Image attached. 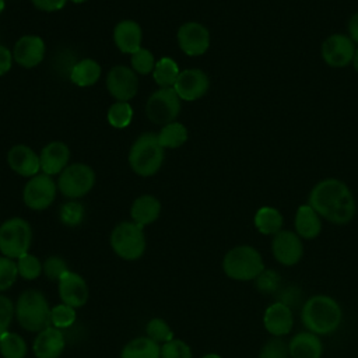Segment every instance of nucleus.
<instances>
[{"label": "nucleus", "instance_id": "obj_1", "mask_svg": "<svg viewBox=\"0 0 358 358\" xmlns=\"http://www.w3.org/2000/svg\"><path fill=\"white\" fill-rule=\"evenodd\" d=\"M308 204L320 217L337 225L350 222L357 211L355 199L350 187L334 178L317 182L309 193Z\"/></svg>", "mask_w": 358, "mask_h": 358}, {"label": "nucleus", "instance_id": "obj_2", "mask_svg": "<svg viewBox=\"0 0 358 358\" xmlns=\"http://www.w3.org/2000/svg\"><path fill=\"white\" fill-rule=\"evenodd\" d=\"M341 306L331 296L313 295L302 305L301 322L308 331L317 336H327L336 331L341 324Z\"/></svg>", "mask_w": 358, "mask_h": 358}, {"label": "nucleus", "instance_id": "obj_3", "mask_svg": "<svg viewBox=\"0 0 358 358\" xmlns=\"http://www.w3.org/2000/svg\"><path fill=\"white\" fill-rule=\"evenodd\" d=\"M50 305L39 289H24L14 302L17 323L29 333H39L50 326Z\"/></svg>", "mask_w": 358, "mask_h": 358}, {"label": "nucleus", "instance_id": "obj_4", "mask_svg": "<svg viewBox=\"0 0 358 358\" xmlns=\"http://www.w3.org/2000/svg\"><path fill=\"white\" fill-rule=\"evenodd\" d=\"M165 148L159 144L157 133H143L131 144L127 155L131 171L143 178L155 175L162 166Z\"/></svg>", "mask_w": 358, "mask_h": 358}, {"label": "nucleus", "instance_id": "obj_5", "mask_svg": "<svg viewBox=\"0 0 358 358\" xmlns=\"http://www.w3.org/2000/svg\"><path fill=\"white\" fill-rule=\"evenodd\" d=\"M222 270L232 280L252 281L264 270V263L257 249L250 245H239L225 253Z\"/></svg>", "mask_w": 358, "mask_h": 358}, {"label": "nucleus", "instance_id": "obj_6", "mask_svg": "<svg viewBox=\"0 0 358 358\" xmlns=\"http://www.w3.org/2000/svg\"><path fill=\"white\" fill-rule=\"evenodd\" d=\"M110 248L123 260H138L147 248L144 228L133 221H122L110 232Z\"/></svg>", "mask_w": 358, "mask_h": 358}, {"label": "nucleus", "instance_id": "obj_7", "mask_svg": "<svg viewBox=\"0 0 358 358\" xmlns=\"http://www.w3.org/2000/svg\"><path fill=\"white\" fill-rule=\"evenodd\" d=\"M32 243V228L21 217L7 218L0 224V253L17 260L29 252Z\"/></svg>", "mask_w": 358, "mask_h": 358}, {"label": "nucleus", "instance_id": "obj_8", "mask_svg": "<svg viewBox=\"0 0 358 358\" xmlns=\"http://www.w3.org/2000/svg\"><path fill=\"white\" fill-rule=\"evenodd\" d=\"M57 190L70 200H78L84 197L95 185L94 169L83 162L69 164L57 179Z\"/></svg>", "mask_w": 358, "mask_h": 358}, {"label": "nucleus", "instance_id": "obj_9", "mask_svg": "<svg viewBox=\"0 0 358 358\" xmlns=\"http://www.w3.org/2000/svg\"><path fill=\"white\" fill-rule=\"evenodd\" d=\"M180 102L182 99L173 90L169 88H158L154 91L145 103L147 117L155 124H166L175 122L180 113Z\"/></svg>", "mask_w": 358, "mask_h": 358}, {"label": "nucleus", "instance_id": "obj_10", "mask_svg": "<svg viewBox=\"0 0 358 358\" xmlns=\"http://www.w3.org/2000/svg\"><path fill=\"white\" fill-rule=\"evenodd\" d=\"M57 193V183L52 176L39 172L38 175L28 179L22 189V201L24 204L34 210L42 211L50 207L55 201Z\"/></svg>", "mask_w": 358, "mask_h": 358}, {"label": "nucleus", "instance_id": "obj_11", "mask_svg": "<svg viewBox=\"0 0 358 358\" xmlns=\"http://www.w3.org/2000/svg\"><path fill=\"white\" fill-rule=\"evenodd\" d=\"M106 90L115 101L129 102L138 91V74L131 67L115 66L106 74Z\"/></svg>", "mask_w": 358, "mask_h": 358}, {"label": "nucleus", "instance_id": "obj_12", "mask_svg": "<svg viewBox=\"0 0 358 358\" xmlns=\"http://www.w3.org/2000/svg\"><path fill=\"white\" fill-rule=\"evenodd\" d=\"M176 39L180 50L190 56H201L210 48V31L200 22L189 21L179 27Z\"/></svg>", "mask_w": 358, "mask_h": 358}, {"label": "nucleus", "instance_id": "obj_13", "mask_svg": "<svg viewBox=\"0 0 358 358\" xmlns=\"http://www.w3.org/2000/svg\"><path fill=\"white\" fill-rule=\"evenodd\" d=\"M355 49V43L348 35L333 34L323 41L320 55L326 64L340 69L348 66L352 62Z\"/></svg>", "mask_w": 358, "mask_h": 358}, {"label": "nucleus", "instance_id": "obj_14", "mask_svg": "<svg viewBox=\"0 0 358 358\" xmlns=\"http://www.w3.org/2000/svg\"><path fill=\"white\" fill-rule=\"evenodd\" d=\"M271 252L274 259L284 266L296 264L303 255V245L298 234L287 229H281L273 235Z\"/></svg>", "mask_w": 358, "mask_h": 358}, {"label": "nucleus", "instance_id": "obj_15", "mask_svg": "<svg viewBox=\"0 0 358 358\" xmlns=\"http://www.w3.org/2000/svg\"><path fill=\"white\" fill-rule=\"evenodd\" d=\"M210 88L208 76L200 69H186L182 70L173 90L182 101H197L207 94Z\"/></svg>", "mask_w": 358, "mask_h": 358}, {"label": "nucleus", "instance_id": "obj_16", "mask_svg": "<svg viewBox=\"0 0 358 358\" xmlns=\"http://www.w3.org/2000/svg\"><path fill=\"white\" fill-rule=\"evenodd\" d=\"M13 59L14 62L24 67L32 69L42 63L46 52L45 41L38 35H22L17 39L13 49Z\"/></svg>", "mask_w": 358, "mask_h": 358}, {"label": "nucleus", "instance_id": "obj_17", "mask_svg": "<svg viewBox=\"0 0 358 358\" xmlns=\"http://www.w3.org/2000/svg\"><path fill=\"white\" fill-rule=\"evenodd\" d=\"M57 292L59 298L63 303L70 305L73 308H81L87 303L90 289L84 277L76 271L69 270L59 281H57Z\"/></svg>", "mask_w": 358, "mask_h": 358}, {"label": "nucleus", "instance_id": "obj_18", "mask_svg": "<svg viewBox=\"0 0 358 358\" xmlns=\"http://www.w3.org/2000/svg\"><path fill=\"white\" fill-rule=\"evenodd\" d=\"M7 164L17 175L28 179L41 172L39 155L25 144H15L8 150Z\"/></svg>", "mask_w": 358, "mask_h": 358}, {"label": "nucleus", "instance_id": "obj_19", "mask_svg": "<svg viewBox=\"0 0 358 358\" xmlns=\"http://www.w3.org/2000/svg\"><path fill=\"white\" fill-rule=\"evenodd\" d=\"M66 347V338L60 329L48 326L36 333L32 351L36 358H60Z\"/></svg>", "mask_w": 358, "mask_h": 358}, {"label": "nucleus", "instance_id": "obj_20", "mask_svg": "<svg viewBox=\"0 0 358 358\" xmlns=\"http://www.w3.org/2000/svg\"><path fill=\"white\" fill-rule=\"evenodd\" d=\"M70 159V148L66 143L55 140L48 143L39 152L41 172L53 176L59 175L67 165Z\"/></svg>", "mask_w": 358, "mask_h": 358}, {"label": "nucleus", "instance_id": "obj_21", "mask_svg": "<svg viewBox=\"0 0 358 358\" xmlns=\"http://www.w3.org/2000/svg\"><path fill=\"white\" fill-rule=\"evenodd\" d=\"M263 324L264 329L274 337H282L288 334L294 324L291 308L275 301L264 310Z\"/></svg>", "mask_w": 358, "mask_h": 358}, {"label": "nucleus", "instance_id": "obj_22", "mask_svg": "<svg viewBox=\"0 0 358 358\" xmlns=\"http://www.w3.org/2000/svg\"><path fill=\"white\" fill-rule=\"evenodd\" d=\"M115 46L122 52L131 55L141 48L143 31L134 20H122L113 28Z\"/></svg>", "mask_w": 358, "mask_h": 358}, {"label": "nucleus", "instance_id": "obj_23", "mask_svg": "<svg viewBox=\"0 0 358 358\" xmlns=\"http://www.w3.org/2000/svg\"><path fill=\"white\" fill-rule=\"evenodd\" d=\"M288 351L291 358H322L323 343L317 334L301 331L288 343Z\"/></svg>", "mask_w": 358, "mask_h": 358}, {"label": "nucleus", "instance_id": "obj_24", "mask_svg": "<svg viewBox=\"0 0 358 358\" xmlns=\"http://www.w3.org/2000/svg\"><path fill=\"white\" fill-rule=\"evenodd\" d=\"M161 201L152 194L138 196L130 207L131 221L140 227H147L155 222L161 214Z\"/></svg>", "mask_w": 358, "mask_h": 358}, {"label": "nucleus", "instance_id": "obj_25", "mask_svg": "<svg viewBox=\"0 0 358 358\" xmlns=\"http://www.w3.org/2000/svg\"><path fill=\"white\" fill-rule=\"evenodd\" d=\"M294 225L298 236L302 239H315L322 231L320 215L309 204L298 207Z\"/></svg>", "mask_w": 358, "mask_h": 358}, {"label": "nucleus", "instance_id": "obj_26", "mask_svg": "<svg viewBox=\"0 0 358 358\" xmlns=\"http://www.w3.org/2000/svg\"><path fill=\"white\" fill-rule=\"evenodd\" d=\"M101 73H102L101 64L91 57H85L78 60L71 67L70 80L77 87H91L99 80Z\"/></svg>", "mask_w": 358, "mask_h": 358}, {"label": "nucleus", "instance_id": "obj_27", "mask_svg": "<svg viewBox=\"0 0 358 358\" xmlns=\"http://www.w3.org/2000/svg\"><path fill=\"white\" fill-rule=\"evenodd\" d=\"M120 358H161V345L147 336H138L123 345Z\"/></svg>", "mask_w": 358, "mask_h": 358}, {"label": "nucleus", "instance_id": "obj_28", "mask_svg": "<svg viewBox=\"0 0 358 358\" xmlns=\"http://www.w3.org/2000/svg\"><path fill=\"white\" fill-rule=\"evenodd\" d=\"M255 227L262 235H275L282 228V214L274 207H260L255 214Z\"/></svg>", "mask_w": 358, "mask_h": 358}, {"label": "nucleus", "instance_id": "obj_29", "mask_svg": "<svg viewBox=\"0 0 358 358\" xmlns=\"http://www.w3.org/2000/svg\"><path fill=\"white\" fill-rule=\"evenodd\" d=\"M179 74H180V70L176 62L168 56L158 59L152 70V78L159 88L173 87Z\"/></svg>", "mask_w": 358, "mask_h": 358}, {"label": "nucleus", "instance_id": "obj_30", "mask_svg": "<svg viewBox=\"0 0 358 358\" xmlns=\"http://www.w3.org/2000/svg\"><path fill=\"white\" fill-rule=\"evenodd\" d=\"M187 129L183 123L175 120L162 126L157 133L158 141L164 148H179L187 141Z\"/></svg>", "mask_w": 358, "mask_h": 358}, {"label": "nucleus", "instance_id": "obj_31", "mask_svg": "<svg viewBox=\"0 0 358 358\" xmlns=\"http://www.w3.org/2000/svg\"><path fill=\"white\" fill-rule=\"evenodd\" d=\"M28 344L22 336L14 331H7L0 337V355L3 358H25Z\"/></svg>", "mask_w": 358, "mask_h": 358}, {"label": "nucleus", "instance_id": "obj_32", "mask_svg": "<svg viewBox=\"0 0 358 358\" xmlns=\"http://www.w3.org/2000/svg\"><path fill=\"white\" fill-rule=\"evenodd\" d=\"M133 115H134V112H133V108L129 102L115 101L108 108L106 120L115 129H124L131 123Z\"/></svg>", "mask_w": 358, "mask_h": 358}, {"label": "nucleus", "instance_id": "obj_33", "mask_svg": "<svg viewBox=\"0 0 358 358\" xmlns=\"http://www.w3.org/2000/svg\"><path fill=\"white\" fill-rule=\"evenodd\" d=\"M145 336L155 341L157 344L162 345L168 341H171L173 337V330L168 324L166 320L161 317H152L145 324Z\"/></svg>", "mask_w": 358, "mask_h": 358}, {"label": "nucleus", "instance_id": "obj_34", "mask_svg": "<svg viewBox=\"0 0 358 358\" xmlns=\"http://www.w3.org/2000/svg\"><path fill=\"white\" fill-rule=\"evenodd\" d=\"M15 262H17L18 275L27 281H34L43 273L42 262L39 260V257H36L29 252L18 257Z\"/></svg>", "mask_w": 358, "mask_h": 358}, {"label": "nucleus", "instance_id": "obj_35", "mask_svg": "<svg viewBox=\"0 0 358 358\" xmlns=\"http://www.w3.org/2000/svg\"><path fill=\"white\" fill-rule=\"evenodd\" d=\"M77 319V313H76V308L66 305L63 302L52 306L50 310V326L64 330L69 329L70 326H73L76 323Z\"/></svg>", "mask_w": 358, "mask_h": 358}, {"label": "nucleus", "instance_id": "obj_36", "mask_svg": "<svg viewBox=\"0 0 358 358\" xmlns=\"http://www.w3.org/2000/svg\"><path fill=\"white\" fill-rule=\"evenodd\" d=\"M85 215L84 206L77 200L66 201L59 210V218L66 227H78Z\"/></svg>", "mask_w": 358, "mask_h": 358}, {"label": "nucleus", "instance_id": "obj_37", "mask_svg": "<svg viewBox=\"0 0 358 358\" xmlns=\"http://www.w3.org/2000/svg\"><path fill=\"white\" fill-rule=\"evenodd\" d=\"M155 63H157V60H155L154 55L147 48L141 46L138 50H136L134 53L130 55L131 69L134 70V73H137L140 76L152 74Z\"/></svg>", "mask_w": 358, "mask_h": 358}, {"label": "nucleus", "instance_id": "obj_38", "mask_svg": "<svg viewBox=\"0 0 358 358\" xmlns=\"http://www.w3.org/2000/svg\"><path fill=\"white\" fill-rule=\"evenodd\" d=\"M17 262L0 255V294L10 289L18 278Z\"/></svg>", "mask_w": 358, "mask_h": 358}, {"label": "nucleus", "instance_id": "obj_39", "mask_svg": "<svg viewBox=\"0 0 358 358\" xmlns=\"http://www.w3.org/2000/svg\"><path fill=\"white\" fill-rule=\"evenodd\" d=\"M42 266H43V274L46 275V278L55 282H57L70 270L67 262L62 256H56V255L46 257Z\"/></svg>", "mask_w": 358, "mask_h": 358}, {"label": "nucleus", "instance_id": "obj_40", "mask_svg": "<svg viewBox=\"0 0 358 358\" xmlns=\"http://www.w3.org/2000/svg\"><path fill=\"white\" fill-rule=\"evenodd\" d=\"M161 358H193V352L186 341L172 338L161 345Z\"/></svg>", "mask_w": 358, "mask_h": 358}, {"label": "nucleus", "instance_id": "obj_41", "mask_svg": "<svg viewBox=\"0 0 358 358\" xmlns=\"http://www.w3.org/2000/svg\"><path fill=\"white\" fill-rule=\"evenodd\" d=\"M280 281H281V277H280V274L277 271L266 270L264 268L255 278V285L263 294H274L280 288Z\"/></svg>", "mask_w": 358, "mask_h": 358}, {"label": "nucleus", "instance_id": "obj_42", "mask_svg": "<svg viewBox=\"0 0 358 358\" xmlns=\"http://www.w3.org/2000/svg\"><path fill=\"white\" fill-rule=\"evenodd\" d=\"M288 344L280 337H273L266 341L259 352V358H288Z\"/></svg>", "mask_w": 358, "mask_h": 358}, {"label": "nucleus", "instance_id": "obj_43", "mask_svg": "<svg viewBox=\"0 0 358 358\" xmlns=\"http://www.w3.org/2000/svg\"><path fill=\"white\" fill-rule=\"evenodd\" d=\"M14 317V302L4 294H0V337L10 330Z\"/></svg>", "mask_w": 358, "mask_h": 358}, {"label": "nucleus", "instance_id": "obj_44", "mask_svg": "<svg viewBox=\"0 0 358 358\" xmlns=\"http://www.w3.org/2000/svg\"><path fill=\"white\" fill-rule=\"evenodd\" d=\"M277 301L287 305V306H296L298 302L301 301V289L291 285V287H287L284 289H278L277 291Z\"/></svg>", "mask_w": 358, "mask_h": 358}, {"label": "nucleus", "instance_id": "obj_45", "mask_svg": "<svg viewBox=\"0 0 358 358\" xmlns=\"http://www.w3.org/2000/svg\"><path fill=\"white\" fill-rule=\"evenodd\" d=\"M34 7L39 11H45V13H55L62 10L67 0H31Z\"/></svg>", "mask_w": 358, "mask_h": 358}, {"label": "nucleus", "instance_id": "obj_46", "mask_svg": "<svg viewBox=\"0 0 358 358\" xmlns=\"http://www.w3.org/2000/svg\"><path fill=\"white\" fill-rule=\"evenodd\" d=\"M13 63H14L13 52L7 46L0 43V77L10 71Z\"/></svg>", "mask_w": 358, "mask_h": 358}, {"label": "nucleus", "instance_id": "obj_47", "mask_svg": "<svg viewBox=\"0 0 358 358\" xmlns=\"http://www.w3.org/2000/svg\"><path fill=\"white\" fill-rule=\"evenodd\" d=\"M348 36L358 45V13H354L348 21Z\"/></svg>", "mask_w": 358, "mask_h": 358}, {"label": "nucleus", "instance_id": "obj_48", "mask_svg": "<svg viewBox=\"0 0 358 358\" xmlns=\"http://www.w3.org/2000/svg\"><path fill=\"white\" fill-rule=\"evenodd\" d=\"M352 66L355 69V71H358V48L355 49V53H354V57H352Z\"/></svg>", "mask_w": 358, "mask_h": 358}, {"label": "nucleus", "instance_id": "obj_49", "mask_svg": "<svg viewBox=\"0 0 358 358\" xmlns=\"http://www.w3.org/2000/svg\"><path fill=\"white\" fill-rule=\"evenodd\" d=\"M201 358H222V357H221V355H218V354H215V352H210V354L203 355Z\"/></svg>", "mask_w": 358, "mask_h": 358}, {"label": "nucleus", "instance_id": "obj_50", "mask_svg": "<svg viewBox=\"0 0 358 358\" xmlns=\"http://www.w3.org/2000/svg\"><path fill=\"white\" fill-rule=\"evenodd\" d=\"M4 7H6V3H4V0H0V14L4 11Z\"/></svg>", "mask_w": 358, "mask_h": 358}, {"label": "nucleus", "instance_id": "obj_51", "mask_svg": "<svg viewBox=\"0 0 358 358\" xmlns=\"http://www.w3.org/2000/svg\"><path fill=\"white\" fill-rule=\"evenodd\" d=\"M70 1H73V3H76V4H81V3H85V1H88V0H70Z\"/></svg>", "mask_w": 358, "mask_h": 358}]
</instances>
